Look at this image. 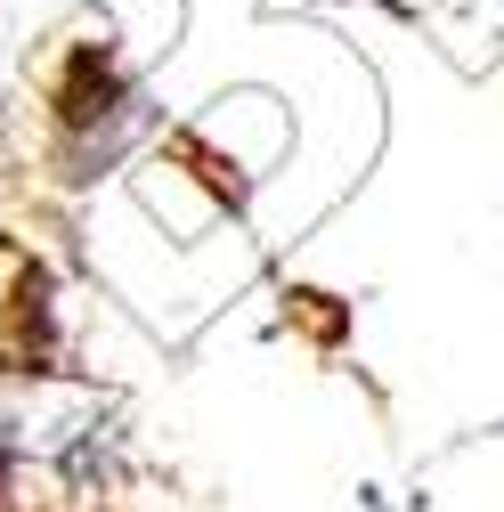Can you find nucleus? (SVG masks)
<instances>
[{
    "instance_id": "f257e3e1",
    "label": "nucleus",
    "mask_w": 504,
    "mask_h": 512,
    "mask_svg": "<svg viewBox=\"0 0 504 512\" xmlns=\"http://www.w3.org/2000/svg\"><path fill=\"white\" fill-rule=\"evenodd\" d=\"M0 472H9V447H0Z\"/></svg>"
}]
</instances>
